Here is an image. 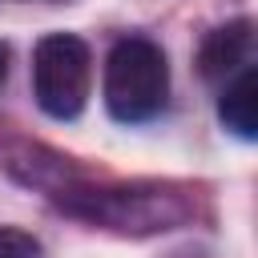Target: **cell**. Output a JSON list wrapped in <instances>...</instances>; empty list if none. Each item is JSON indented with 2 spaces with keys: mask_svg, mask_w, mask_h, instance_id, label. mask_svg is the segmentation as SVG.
I'll return each instance as SVG.
<instances>
[{
  "mask_svg": "<svg viewBox=\"0 0 258 258\" xmlns=\"http://www.w3.org/2000/svg\"><path fill=\"white\" fill-rule=\"evenodd\" d=\"M169 64L145 36H125L105 56V109L121 125H141L165 109Z\"/></svg>",
  "mask_w": 258,
  "mask_h": 258,
  "instance_id": "6da1fadb",
  "label": "cell"
},
{
  "mask_svg": "<svg viewBox=\"0 0 258 258\" xmlns=\"http://www.w3.org/2000/svg\"><path fill=\"white\" fill-rule=\"evenodd\" d=\"M93 89V56L89 44L73 32H48L32 52V93L36 105L52 121H73L85 113Z\"/></svg>",
  "mask_w": 258,
  "mask_h": 258,
  "instance_id": "7a4b0ae2",
  "label": "cell"
},
{
  "mask_svg": "<svg viewBox=\"0 0 258 258\" xmlns=\"http://www.w3.org/2000/svg\"><path fill=\"white\" fill-rule=\"evenodd\" d=\"M250 44H254V24H250L246 16L214 28V32L202 40V48H198V69H202V77L218 81V77L242 69L246 56H250Z\"/></svg>",
  "mask_w": 258,
  "mask_h": 258,
  "instance_id": "3957f363",
  "label": "cell"
},
{
  "mask_svg": "<svg viewBox=\"0 0 258 258\" xmlns=\"http://www.w3.org/2000/svg\"><path fill=\"white\" fill-rule=\"evenodd\" d=\"M254 93H258V73L254 69H242L218 97V117L222 125L242 137V141H254L258 137V113H254Z\"/></svg>",
  "mask_w": 258,
  "mask_h": 258,
  "instance_id": "277c9868",
  "label": "cell"
},
{
  "mask_svg": "<svg viewBox=\"0 0 258 258\" xmlns=\"http://www.w3.org/2000/svg\"><path fill=\"white\" fill-rule=\"evenodd\" d=\"M0 258H40V242L24 230L0 226Z\"/></svg>",
  "mask_w": 258,
  "mask_h": 258,
  "instance_id": "5b68a950",
  "label": "cell"
},
{
  "mask_svg": "<svg viewBox=\"0 0 258 258\" xmlns=\"http://www.w3.org/2000/svg\"><path fill=\"white\" fill-rule=\"evenodd\" d=\"M8 56H12V52H8V44L0 40V85H4V77H8Z\"/></svg>",
  "mask_w": 258,
  "mask_h": 258,
  "instance_id": "8992f818",
  "label": "cell"
}]
</instances>
